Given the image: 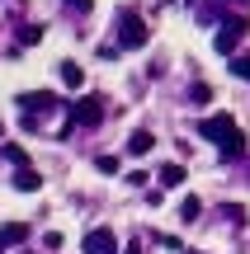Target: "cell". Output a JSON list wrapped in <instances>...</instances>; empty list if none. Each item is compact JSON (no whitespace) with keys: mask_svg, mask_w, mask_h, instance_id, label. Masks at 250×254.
I'll list each match as a JSON object with an SVG mask.
<instances>
[{"mask_svg":"<svg viewBox=\"0 0 250 254\" xmlns=\"http://www.w3.org/2000/svg\"><path fill=\"white\" fill-rule=\"evenodd\" d=\"M246 19H227V24L222 28H217V38H213V47H217V52H222V57H232L236 52V43H241V38H246Z\"/></svg>","mask_w":250,"mask_h":254,"instance_id":"cell-5","label":"cell"},{"mask_svg":"<svg viewBox=\"0 0 250 254\" xmlns=\"http://www.w3.org/2000/svg\"><path fill=\"white\" fill-rule=\"evenodd\" d=\"M71 118H76V127H99V123H104V99H99V94L76 99V104H71Z\"/></svg>","mask_w":250,"mask_h":254,"instance_id":"cell-3","label":"cell"},{"mask_svg":"<svg viewBox=\"0 0 250 254\" xmlns=\"http://www.w3.org/2000/svg\"><path fill=\"white\" fill-rule=\"evenodd\" d=\"M5 160H14L19 170H28V155H24V146H5Z\"/></svg>","mask_w":250,"mask_h":254,"instance_id":"cell-15","label":"cell"},{"mask_svg":"<svg viewBox=\"0 0 250 254\" xmlns=\"http://www.w3.org/2000/svg\"><path fill=\"white\" fill-rule=\"evenodd\" d=\"M57 104H62V99H57L52 90H24V94H19V109H24L28 118H43V113H52Z\"/></svg>","mask_w":250,"mask_h":254,"instance_id":"cell-4","label":"cell"},{"mask_svg":"<svg viewBox=\"0 0 250 254\" xmlns=\"http://www.w3.org/2000/svg\"><path fill=\"white\" fill-rule=\"evenodd\" d=\"M232 71L241 75V80H250V57H236V62H232Z\"/></svg>","mask_w":250,"mask_h":254,"instance_id":"cell-16","label":"cell"},{"mask_svg":"<svg viewBox=\"0 0 250 254\" xmlns=\"http://www.w3.org/2000/svg\"><path fill=\"white\" fill-rule=\"evenodd\" d=\"M14 189H19V193H38V189H43V174L28 165V170H19V174H14Z\"/></svg>","mask_w":250,"mask_h":254,"instance_id":"cell-8","label":"cell"},{"mask_svg":"<svg viewBox=\"0 0 250 254\" xmlns=\"http://www.w3.org/2000/svg\"><path fill=\"white\" fill-rule=\"evenodd\" d=\"M24 240H28V221H5V226H0V254L24 245Z\"/></svg>","mask_w":250,"mask_h":254,"instance_id":"cell-7","label":"cell"},{"mask_svg":"<svg viewBox=\"0 0 250 254\" xmlns=\"http://www.w3.org/2000/svg\"><path fill=\"white\" fill-rule=\"evenodd\" d=\"M94 170L99 174H118V155H94Z\"/></svg>","mask_w":250,"mask_h":254,"instance_id":"cell-13","label":"cell"},{"mask_svg":"<svg viewBox=\"0 0 250 254\" xmlns=\"http://www.w3.org/2000/svg\"><path fill=\"white\" fill-rule=\"evenodd\" d=\"M62 80L71 85V90H81V85H85V66H76V62H62Z\"/></svg>","mask_w":250,"mask_h":254,"instance_id":"cell-11","label":"cell"},{"mask_svg":"<svg viewBox=\"0 0 250 254\" xmlns=\"http://www.w3.org/2000/svg\"><path fill=\"white\" fill-rule=\"evenodd\" d=\"M198 212H203V202H198L194 193H189V198L179 202V217H184V221H198Z\"/></svg>","mask_w":250,"mask_h":254,"instance_id":"cell-12","label":"cell"},{"mask_svg":"<svg viewBox=\"0 0 250 254\" xmlns=\"http://www.w3.org/2000/svg\"><path fill=\"white\" fill-rule=\"evenodd\" d=\"M198 136L217 141L227 160H241V155H246V136H241V127H236L232 113H213V118H203V123H198Z\"/></svg>","mask_w":250,"mask_h":254,"instance_id":"cell-1","label":"cell"},{"mask_svg":"<svg viewBox=\"0 0 250 254\" xmlns=\"http://www.w3.org/2000/svg\"><path fill=\"white\" fill-rule=\"evenodd\" d=\"M19 43H43V28H38V24H24V28H19Z\"/></svg>","mask_w":250,"mask_h":254,"instance_id":"cell-14","label":"cell"},{"mask_svg":"<svg viewBox=\"0 0 250 254\" xmlns=\"http://www.w3.org/2000/svg\"><path fill=\"white\" fill-rule=\"evenodd\" d=\"M81 250L85 254H113V250H118V236H113L109 226H94V231H85Z\"/></svg>","mask_w":250,"mask_h":254,"instance_id":"cell-6","label":"cell"},{"mask_svg":"<svg viewBox=\"0 0 250 254\" xmlns=\"http://www.w3.org/2000/svg\"><path fill=\"white\" fill-rule=\"evenodd\" d=\"M151 146H156V136H151L147 127H142V132H132V136H128V151H132V155H147Z\"/></svg>","mask_w":250,"mask_h":254,"instance_id":"cell-9","label":"cell"},{"mask_svg":"<svg viewBox=\"0 0 250 254\" xmlns=\"http://www.w3.org/2000/svg\"><path fill=\"white\" fill-rule=\"evenodd\" d=\"M118 47H147V19L137 9H123L118 14Z\"/></svg>","mask_w":250,"mask_h":254,"instance_id":"cell-2","label":"cell"},{"mask_svg":"<svg viewBox=\"0 0 250 254\" xmlns=\"http://www.w3.org/2000/svg\"><path fill=\"white\" fill-rule=\"evenodd\" d=\"M184 184V165H161V189H179Z\"/></svg>","mask_w":250,"mask_h":254,"instance_id":"cell-10","label":"cell"}]
</instances>
